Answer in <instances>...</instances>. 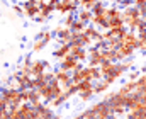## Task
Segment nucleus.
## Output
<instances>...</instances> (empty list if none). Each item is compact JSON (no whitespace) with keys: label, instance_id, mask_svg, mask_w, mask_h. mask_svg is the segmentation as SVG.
Returning <instances> with one entry per match:
<instances>
[{"label":"nucleus","instance_id":"obj_1","mask_svg":"<svg viewBox=\"0 0 146 119\" xmlns=\"http://www.w3.org/2000/svg\"><path fill=\"white\" fill-rule=\"evenodd\" d=\"M94 19V14L90 12V10H82L80 14H78V21H82V22H88V21H92Z\"/></svg>","mask_w":146,"mask_h":119},{"label":"nucleus","instance_id":"obj_4","mask_svg":"<svg viewBox=\"0 0 146 119\" xmlns=\"http://www.w3.org/2000/svg\"><path fill=\"white\" fill-rule=\"evenodd\" d=\"M143 55H145V56H146V48H145V49H143Z\"/></svg>","mask_w":146,"mask_h":119},{"label":"nucleus","instance_id":"obj_2","mask_svg":"<svg viewBox=\"0 0 146 119\" xmlns=\"http://www.w3.org/2000/svg\"><path fill=\"white\" fill-rule=\"evenodd\" d=\"M70 51V44H65L63 48H60L56 53H54V56H58V58H65V55Z\"/></svg>","mask_w":146,"mask_h":119},{"label":"nucleus","instance_id":"obj_3","mask_svg":"<svg viewBox=\"0 0 146 119\" xmlns=\"http://www.w3.org/2000/svg\"><path fill=\"white\" fill-rule=\"evenodd\" d=\"M85 26V22H82V21H76V22H73L72 29L73 31H76V33H82V27Z\"/></svg>","mask_w":146,"mask_h":119}]
</instances>
